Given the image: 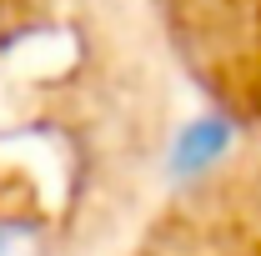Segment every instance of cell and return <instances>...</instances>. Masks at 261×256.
I'll return each mask as SVG.
<instances>
[{
    "label": "cell",
    "instance_id": "obj_1",
    "mask_svg": "<svg viewBox=\"0 0 261 256\" xmlns=\"http://www.w3.org/2000/svg\"><path fill=\"white\" fill-rule=\"evenodd\" d=\"M171 136L151 0H0V256H130L176 186Z\"/></svg>",
    "mask_w": 261,
    "mask_h": 256
}]
</instances>
